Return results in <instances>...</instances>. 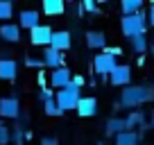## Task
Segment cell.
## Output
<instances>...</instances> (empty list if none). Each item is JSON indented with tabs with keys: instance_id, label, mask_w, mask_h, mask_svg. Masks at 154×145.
I'll list each match as a JSON object with an SVG mask.
<instances>
[{
	"instance_id": "cell-1",
	"label": "cell",
	"mask_w": 154,
	"mask_h": 145,
	"mask_svg": "<svg viewBox=\"0 0 154 145\" xmlns=\"http://www.w3.org/2000/svg\"><path fill=\"white\" fill-rule=\"evenodd\" d=\"M154 97V91L149 86H145V84H136V86H125L120 91V102L118 104L120 106H127V109H138L140 104H147V102H152Z\"/></svg>"
},
{
	"instance_id": "cell-2",
	"label": "cell",
	"mask_w": 154,
	"mask_h": 145,
	"mask_svg": "<svg viewBox=\"0 0 154 145\" xmlns=\"http://www.w3.org/2000/svg\"><path fill=\"white\" fill-rule=\"evenodd\" d=\"M120 29L127 39L134 36H143L147 32V23H145V11H138L134 16H122L120 18Z\"/></svg>"
},
{
	"instance_id": "cell-3",
	"label": "cell",
	"mask_w": 154,
	"mask_h": 145,
	"mask_svg": "<svg viewBox=\"0 0 154 145\" xmlns=\"http://www.w3.org/2000/svg\"><path fill=\"white\" fill-rule=\"evenodd\" d=\"M79 97H82V91H79L77 86H72V84H68V86L54 91V102H57V106H59V111H61V113L75 109Z\"/></svg>"
},
{
	"instance_id": "cell-4",
	"label": "cell",
	"mask_w": 154,
	"mask_h": 145,
	"mask_svg": "<svg viewBox=\"0 0 154 145\" xmlns=\"http://www.w3.org/2000/svg\"><path fill=\"white\" fill-rule=\"evenodd\" d=\"M20 113V102L18 95H7V97H0V120H16Z\"/></svg>"
},
{
	"instance_id": "cell-5",
	"label": "cell",
	"mask_w": 154,
	"mask_h": 145,
	"mask_svg": "<svg viewBox=\"0 0 154 145\" xmlns=\"http://www.w3.org/2000/svg\"><path fill=\"white\" fill-rule=\"evenodd\" d=\"M109 79L113 86H129V82H131V68L127 66V63H116V68L109 72Z\"/></svg>"
},
{
	"instance_id": "cell-6",
	"label": "cell",
	"mask_w": 154,
	"mask_h": 145,
	"mask_svg": "<svg viewBox=\"0 0 154 145\" xmlns=\"http://www.w3.org/2000/svg\"><path fill=\"white\" fill-rule=\"evenodd\" d=\"M116 57H111V54H106V52H100V54H95V59H93V68H95V72L100 75V77H109V72L116 68Z\"/></svg>"
},
{
	"instance_id": "cell-7",
	"label": "cell",
	"mask_w": 154,
	"mask_h": 145,
	"mask_svg": "<svg viewBox=\"0 0 154 145\" xmlns=\"http://www.w3.org/2000/svg\"><path fill=\"white\" fill-rule=\"evenodd\" d=\"M72 45V36H70V32L68 29H59V32H52V36H50V43H48V48H52V50H57V52H66L68 48Z\"/></svg>"
},
{
	"instance_id": "cell-8",
	"label": "cell",
	"mask_w": 154,
	"mask_h": 145,
	"mask_svg": "<svg viewBox=\"0 0 154 145\" xmlns=\"http://www.w3.org/2000/svg\"><path fill=\"white\" fill-rule=\"evenodd\" d=\"M50 36H52V27H50V25H41V23H38L34 29H29V41H32V45L48 48Z\"/></svg>"
},
{
	"instance_id": "cell-9",
	"label": "cell",
	"mask_w": 154,
	"mask_h": 145,
	"mask_svg": "<svg viewBox=\"0 0 154 145\" xmlns=\"http://www.w3.org/2000/svg\"><path fill=\"white\" fill-rule=\"evenodd\" d=\"M41 63H43V68H52V70H57V68L63 66V54L57 52V50L52 48H43V52H41Z\"/></svg>"
},
{
	"instance_id": "cell-10",
	"label": "cell",
	"mask_w": 154,
	"mask_h": 145,
	"mask_svg": "<svg viewBox=\"0 0 154 145\" xmlns=\"http://www.w3.org/2000/svg\"><path fill=\"white\" fill-rule=\"evenodd\" d=\"M75 111L79 113L82 118H91L97 113V100L93 95H86V97H79L77 100V106H75Z\"/></svg>"
},
{
	"instance_id": "cell-11",
	"label": "cell",
	"mask_w": 154,
	"mask_h": 145,
	"mask_svg": "<svg viewBox=\"0 0 154 145\" xmlns=\"http://www.w3.org/2000/svg\"><path fill=\"white\" fill-rule=\"evenodd\" d=\"M16 75H18V63L11 57H2L0 59V79H7V82H14Z\"/></svg>"
},
{
	"instance_id": "cell-12",
	"label": "cell",
	"mask_w": 154,
	"mask_h": 145,
	"mask_svg": "<svg viewBox=\"0 0 154 145\" xmlns=\"http://www.w3.org/2000/svg\"><path fill=\"white\" fill-rule=\"evenodd\" d=\"M136 127H140V129H149V122H145V113L140 111V109H134V111L125 118V129L127 131H136Z\"/></svg>"
},
{
	"instance_id": "cell-13",
	"label": "cell",
	"mask_w": 154,
	"mask_h": 145,
	"mask_svg": "<svg viewBox=\"0 0 154 145\" xmlns=\"http://www.w3.org/2000/svg\"><path fill=\"white\" fill-rule=\"evenodd\" d=\"M70 77H72V72L68 70L66 66H61V68H57L54 72H50V84H52V88H63V86H68L70 84Z\"/></svg>"
},
{
	"instance_id": "cell-14",
	"label": "cell",
	"mask_w": 154,
	"mask_h": 145,
	"mask_svg": "<svg viewBox=\"0 0 154 145\" xmlns=\"http://www.w3.org/2000/svg\"><path fill=\"white\" fill-rule=\"evenodd\" d=\"M38 18H41V14H38L36 9H25V11H20L16 25H18L20 29H34L38 25Z\"/></svg>"
},
{
	"instance_id": "cell-15",
	"label": "cell",
	"mask_w": 154,
	"mask_h": 145,
	"mask_svg": "<svg viewBox=\"0 0 154 145\" xmlns=\"http://www.w3.org/2000/svg\"><path fill=\"white\" fill-rule=\"evenodd\" d=\"M0 39L2 41H9V43H16V41H20V27L16 23H2L0 25Z\"/></svg>"
},
{
	"instance_id": "cell-16",
	"label": "cell",
	"mask_w": 154,
	"mask_h": 145,
	"mask_svg": "<svg viewBox=\"0 0 154 145\" xmlns=\"http://www.w3.org/2000/svg\"><path fill=\"white\" fill-rule=\"evenodd\" d=\"M113 145H140L143 143V136L140 131H120L118 136H113Z\"/></svg>"
},
{
	"instance_id": "cell-17",
	"label": "cell",
	"mask_w": 154,
	"mask_h": 145,
	"mask_svg": "<svg viewBox=\"0 0 154 145\" xmlns=\"http://www.w3.org/2000/svg\"><path fill=\"white\" fill-rule=\"evenodd\" d=\"M86 45L91 50H104L106 48V34L104 32H95V29L86 32Z\"/></svg>"
},
{
	"instance_id": "cell-18",
	"label": "cell",
	"mask_w": 154,
	"mask_h": 145,
	"mask_svg": "<svg viewBox=\"0 0 154 145\" xmlns=\"http://www.w3.org/2000/svg\"><path fill=\"white\" fill-rule=\"evenodd\" d=\"M43 14L45 16H61L66 11V5H63L61 0H43Z\"/></svg>"
},
{
	"instance_id": "cell-19",
	"label": "cell",
	"mask_w": 154,
	"mask_h": 145,
	"mask_svg": "<svg viewBox=\"0 0 154 145\" xmlns=\"http://www.w3.org/2000/svg\"><path fill=\"white\" fill-rule=\"evenodd\" d=\"M104 131H106V136H118L120 131H127L125 129V118H118V116L109 118L106 125H104Z\"/></svg>"
},
{
	"instance_id": "cell-20",
	"label": "cell",
	"mask_w": 154,
	"mask_h": 145,
	"mask_svg": "<svg viewBox=\"0 0 154 145\" xmlns=\"http://www.w3.org/2000/svg\"><path fill=\"white\" fill-rule=\"evenodd\" d=\"M120 9H122V16H134V14L145 9V2L143 0H122Z\"/></svg>"
},
{
	"instance_id": "cell-21",
	"label": "cell",
	"mask_w": 154,
	"mask_h": 145,
	"mask_svg": "<svg viewBox=\"0 0 154 145\" xmlns=\"http://www.w3.org/2000/svg\"><path fill=\"white\" fill-rule=\"evenodd\" d=\"M11 16H14V5L9 0H0V23H9Z\"/></svg>"
},
{
	"instance_id": "cell-22",
	"label": "cell",
	"mask_w": 154,
	"mask_h": 145,
	"mask_svg": "<svg viewBox=\"0 0 154 145\" xmlns=\"http://www.w3.org/2000/svg\"><path fill=\"white\" fill-rule=\"evenodd\" d=\"M23 131H25V127H20L18 122H14V127L9 129V143L23 145V143H25V140H23Z\"/></svg>"
},
{
	"instance_id": "cell-23",
	"label": "cell",
	"mask_w": 154,
	"mask_h": 145,
	"mask_svg": "<svg viewBox=\"0 0 154 145\" xmlns=\"http://www.w3.org/2000/svg\"><path fill=\"white\" fill-rule=\"evenodd\" d=\"M131 41V50H134L136 54H143L145 50H147V39H145V34L143 36H134V39H129Z\"/></svg>"
},
{
	"instance_id": "cell-24",
	"label": "cell",
	"mask_w": 154,
	"mask_h": 145,
	"mask_svg": "<svg viewBox=\"0 0 154 145\" xmlns=\"http://www.w3.org/2000/svg\"><path fill=\"white\" fill-rule=\"evenodd\" d=\"M43 109H45V116H52V118H57V116H63V113L59 111V106H57V102H54V100H48V102H43Z\"/></svg>"
},
{
	"instance_id": "cell-25",
	"label": "cell",
	"mask_w": 154,
	"mask_h": 145,
	"mask_svg": "<svg viewBox=\"0 0 154 145\" xmlns=\"http://www.w3.org/2000/svg\"><path fill=\"white\" fill-rule=\"evenodd\" d=\"M38 100H41V102L54 100V91H52V88H48V86H43L41 91H38Z\"/></svg>"
},
{
	"instance_id": "cell-26",
	"label": "cell",
	"mask_w": 154,
	"mask_h": 145,
	"mask_svg": "<svg viewBox=\"0 0 154 145\" xmlns=\"http://www.w3.org/2000/svg\"><path fill=\"white\" fill-rule=\"evenodd\" d=\"M9 143V127L0 120V145H7Z\"/></svg>"
},
{
	"instance_id": "cell-27",
	"label": "cell",
	"mask_w": 154,
	"mask_h": 145,
	"mask_svg": "<svg viewBox=\"0 0 154 145\" xmlns=\"http://www.w3.org/2000/svg\"><path fill=\"white\" fill-rule=\"evenodd\" d=\"M70 84H72V86H77L79 91H82V86L86 84V79H84V75H72V77H70Z\"/></svg>"
},
{
	"instance_id": "cell-28",
	"label": "cell",
	"mask_w": 154,
	"mask_h": 145,
	"mask_svg": "<svg viewBox=\"0 0 154 145\" xmlns=\"http://www.w3.org/2000/svg\"><path fill=\"white\" fill-rule=\"evenodd\" d=\"M25 66H29V68H43V63H41V59H36V57H25Z\"/></svg>"
},
{
	"instance_id": "cell-29",
	"label": "cell",
	"mask_w": 154,
	"mask_h": 145,
	"mask_svg": "<svg viewBox=\"0 0 154 145\" xmlns=\"http://www.w3.org/2000/svg\"><path fill=\"white\" fill-rule=\"evenodd\" d=\"M82 11H91L93 14V11H97V5L93 2V0H84L82 2Z\"/></svg>"
},
{
	"instance_id": "cell-30",
	"label": "cell",
	"mask_w": 154,
	"mask_h": 145,
	"mask_svg": "<svg viewBox=\"0 0 154 145\" xmlns=\"http://www.w3.org/2000/svg\"><path fill=\"white\" fill-rule=\"evenodd\" d=\"M41 145H59V143H57V138H54V136H43Z\"/></svg>"
},
{
	"instance_id": "cell-31",
	"label": "cell",
	"mask_w": 154,
	"mask_h": 145,
	"mask_svg": "<svg viewBox=\"0 0 154 145\" xmlns=\"http://www.w3.org/2000/svg\"><path fill=\"white\" fill-rule=\"evenodd\" d=\"M38 84H41V88L45 86V77H43V72H38Z\"/></svg>"
},
{
	"instance_id": "cell-32",
	"label": "cell",
	"mask_w": 154,
	"mask_h": 145,
	"mask_svg": "<svg viewBox=\"0 0 154 145\" xmlns=\"http://www.w3.org/2000/svg\"><path fill=\"white\" fill-rule=\"evenodd\" d=\"M95 145H104V143H102V140H97V143H95Z\"/></svg>"
}]
</instances>
